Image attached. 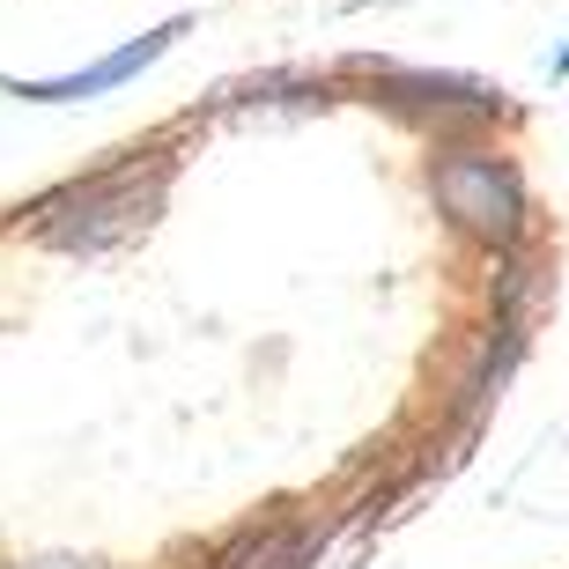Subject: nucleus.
<instances>
[{
	"label": "nucleus",
	"mask_w": 569,
	"mask_h": 569,
	"mask_svg": "<svg viewBox=\"0 0 569 569\" xmlns=\"http://www.w3.org/2000/svg\"><path fill=\"white\" fill-rule=\"evenodd\" d=\"M30 569H82V562H30Z\"/></svg>",
	"instance_id": "4"
},
{
	"label": "nucleus",
	"mask_w": 569,
	"mask_h": 569,
	"mask_svg": "<svg viewBox=\"0 0 569 569\" xmlns=\"http://www.w3.org/2000/svg\"><path fill=\"white\" fill-rule=\"evenodd\" d=\"M562 67H569V52H562Z\"/></svg>",
	"instance_id": "5"
},
{
	"label": "nucleus",
	"mask_w": 569,
	"mask_h": 569,
	"mask_svg": "<svg viewBox=\"0 0 569 569\" xmlns=\"http://www.w3.org/2000/svg\"><path fill=\"white\" fill-rule=\"evenodd\" d=\"M148 208H156V178L141 186V170H111V178H89L82 192L52 200V208H44V237L89 252V244H111V237L141 230Z\"/></svg>",
	"instance_id": "1"
},
{
	"label": "nucleus",
	"mask_w": 569,
	"mask_h": 569,
	"mask_svg": "<svg viewBox=\"0 0 569 569\" xmlns=\"http://www.w3.org/2000/svg\"><path fill=\"white\" fill-rule=\"evenodd\" d=\"M178 38V30H156V38H133V44H119L111 60H97V67H82V74H67V82H30L22 97H44V104H67V97H97V89H119L127 74H141L163 44Z\"/></svg>",
	"instance_id": "3"
},
{
	"label": "nucleus",
	"mask_w": 569,
	"mask_h": 569,
	"mask_svg": "<svg viewBox=\"0 0 569 569\" xmlns=\"http://www.w3.org/2000/svg\"><path fill=\"white\" fill-rule=\"evenodd\" d=\"M437 192H443V208L459 214L466 230H481V237H510V230H518V186H510V170L481 163V156L443 163Z\"/></svg>",
	"instance_id": "2"
}]
</instances>
